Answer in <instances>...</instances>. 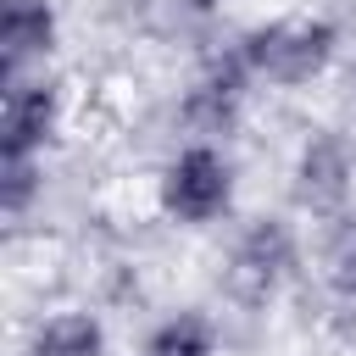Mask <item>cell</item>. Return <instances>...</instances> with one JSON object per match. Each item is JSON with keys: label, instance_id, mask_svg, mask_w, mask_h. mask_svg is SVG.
Returning a JSON list of instances; mask_svg holds the SVG:
<instances>
[{"label": "cell", "instance_id": "1", "mask_svg": "<svg viewBox=\"0 0 356 356\" xmlns=\"http://www.w3.org/2000/svg\"><path fill=\"white\" fill-rule=\"evenodd\" d=\"M234 50H239L245 72L256 78V89L300 95L339 72L345 28L328 11H273V17L245 22L234 33Z\"/></svg>", "mask_w": 356, "mask_h": 356}, {"label": "cell", "instance_id": "2", "mask_svg": "<svg viewBox=\"0 0 356 356\" xmlns=\"http://www.w3.org/2000/svg\"><path fill=\"white\" fill-rule=\"evenodd\" d=\"M150 206L167 228L200 234L239 211V156L228 139H178L150 172Z\"/></svg>", "mask_w": 356, "mask_h": 356}, {"label": "cell", "instance_id": "3", "mask_svg": "<svg viewBox=\"0 0 356 356\" xmlns=\"http://www.w3.org/2000/svg\"><path fill=\"white\" fill-rule=\"evenodd\" d=\"M300 261H306V245H300L295 217L256 211L228 234L217 284L239 312H267V306H278L289 295V284L300 278Z\"/></svg>", "mask_w": 356, "mask_h": 356}, {"label": "cell", "instance_id": "4", "mask_svg": "<svg viewBox=\"0 0 356 356\" xmlns=\"http://www.w3.org/2000/svg\"><path fill=\"white\" fill-rule=\"evenodd\" d=\"M284 189L295 217L328 222L339 211L356 206V128L345 122H312L300 128L289 167H284Z\"/></svg>", "mask_w": 356, "mask_h": 356}, {"label": "cell", "instance_id": "5", "mask_svg": "<svg viewBox=\"0 0 356 356\" xmlns=\"http://www.w3.org/2000/svg\"><path fill=\"white\" fill-rule=\"evenodd\" d=\"M250 95H256V78L245 72V61L228 39L189 67V78L178 83V100H172V122L184 139H234L250 117Z\"/></svg>", "mask_w": 356, "mask_h": 356}, {"label": "cell", "instance_id": "6", "mask_svg": "<svg viewBox=\"0 0 356 356\" xmlns=\"http://www.w3.org/2000/svg\"><path fill=\"white\" fill-rule=\"evenodd\" d=\"M72 134V83L56 67L0 78V156L50 161Z\"/></svg>", "mask_w": 356, "mask_h": 356}, {"label": "cell", "instance_id": "7", "mask_svg": "<svg viewBox=\"0 0 356 356\" xmlns=\"http://www.w3.org/2000/svg\"><path fill=\"white\" fill-rule=\"evenodd\" d=\"M61 0H6L0 6V78H22L56 61L61 50Z\"/></svg>", "mask_w": 356, "mask_h": 356}, {"label": "cell", "instance_id": "8", "mask_svg": "<svg viewBox=\"0 0 356 356\" xmlns=\"http://www.w3.org/2000/svg\"><path fill=\"white\" fill-rule=\"evenodd\" d=\"M17 356H111V323L95 306H50L22 328Z\"/></svg>", "mask_w": 356, "mask_h": 356}, {"label": "cell", "instance_id": "9", "mask_svg": "<svg viewBox=\"0 0 356 356\" xmlns=\"http://www.w3.org/2000/svg\"><path fill=\"white\" fill-rule=\"evenodd\" d=\"M312 278H317V289H323L334 306L356 312V206L339 211V217H328V222H317Z\"/></svg>", "mask_w": 356, "mask_h": 356}, {"label": "cell", "instance_id": "10", "mask_svg": "<svg viewBox=\"0 0 356 356\" xmlns=\"http://www.w3.org/2000/svg\"><path fill=\"white\" fill-rule=\"evenodd\" d=\"M217 350H222L217 317L200 306H178V312L156 317L139 339V356H217Z\"/></svg>", "mask_w": 356, "mask_h": 356}, {"label": "cell", "instance_id": "11", "mask_svg": "<svg viewBox=\"0 0 356 356\" xmlns=\"http://www.w3.org/2000/svg\"><path fill=\"white\" fill-rule=\"evenodd\" d=\"M44 189H50V161L0 156V217H6L11 228H22V222L44 206Z\"/></svg>", "mask_w": 356, "mask_h": 356}]
</instances>
